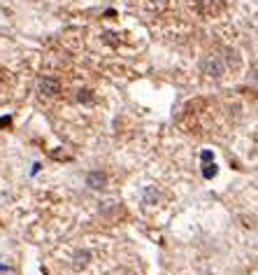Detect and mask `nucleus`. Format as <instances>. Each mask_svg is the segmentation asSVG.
Instances as JSON below:
<instances>
[{
    "label": "nucleus",
    "mask_w": 258,
    "mask_h": 275,
    "mask_svg": "<svg viewBox=\"0 0 258 275\" xmlns=\"http://www.w3.org/2000/svg\"><path fill=\"white\" fill-rule=\"evenodd\" d=\"M40 91L47 93V96H54V93H58V82L44 77V80H40Z\"/></svg>",
    "instance_id": "2"
},
{
    "label": "nucleus",
    "mask_w": 258,
    "mask_h": 275,
    "mask_svg": "<svg viewBox=\"0 0 258 275\" xmlns=\"http://www.w3.org/2000/svg\"><path fill=\"white\" fill-rule=\"evenodd\" d=\"M79 103H82V100H84V103H91V91H79Z\"/></svg>",
    "instance_id": "6"
},
{
    "label": "nucleus",
    "mask_w": 258,
    "mask_h": 275,
    "mask_svg": "<svg viewBox=\"0 0 258 275\" xmlns=\"http://www.w3.org/2000/svg\"><path fill=\"white\" fill-rule=\"evenodd\" d=\"M89 259H91V254H89V252H79V254H77V257H75V261H77V268H79V266H86V261H89Z\"/></svg>",
    "instance_id": "4"
},
{
    "label": "nucleus",
    "mask_w": 258,
    "mask_h": 275,
    "mask_svg": "<svg viewBox=\"0 0 258 275\" xmlns=\"http://www.w3.org/2000/svg\"><path fill=\"white\" fill-rule=\"evenodd\" d=\"M89 184L93 187V189H102V187H105V175H100V173H91Z\"/></svg>",
    "instance_id": "3"
},
{
    "label": "nucleus",
    "mask_w": 258,
    "mask_h": 275,
    "mask_svg": "<svg viewBox=\"0 0 258 275\" xmlns=\"http://www.w3.org/2000/svg\"><path fill=\"white\" fill-rule=\"evenodd\" d=\"M203 68H205V73L212 75V77H219V75H223V63L219 61V59H214V56H212V59H207Z\"/></svg>",
    "instance_id": "1"
},
{
    "label": "nucleus",
    "mask_w": 258,
    "mask_h": 275,
    "mask_svg": "<svg viewBox=\"0 0 258 275\" xmlns=\"http://www.w3.org/2000/svg\"><path fill=\"white\" fill-rule=\"evenodd\" d=\"M216 175V166L212 163V166H205V178H214Z\"/></svg>",
    "instance_id": "5"
}]
</instances>
